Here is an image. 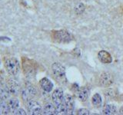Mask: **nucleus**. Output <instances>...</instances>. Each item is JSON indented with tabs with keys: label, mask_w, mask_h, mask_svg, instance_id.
Returning a JSON list of instances; mask_svg holds the SVG:
<instances>
[{
	"label": "nucleus",
	"mask_w": 123,
	"mask_h": 115,
	"mask_svg": "<svg viewBox=\"0 0 123 115\" xmlns=\"http://www.w3.org/2000/svg\"><path fill=\"white\" fill-rule=\"evenodd\" d=\"M64 92L61 88H57L54 91L52 98L54 104L55 105L58 114H66V107L64 101Z\"/></svg>",
	"instance_id": "nucleus-1"
},
{
	"label": "nucleus",
	"mask_w": 123,
	"mask_h": 115,
	"mask_svg": "<svg viewBox=\"0 0 123 115\" xmlns=\"http://www.w3.org/2000/svg\"><path fill=\"white\" fill-rule=\"evenodd\" d=\"M52 71L53 75L58 82L65 84L67 82V78L65 76V68L60 63L55 62L52 65Z\"/></svg>",
	"instance_id": "nucleus-2"
},
{
	"label": "nucleus",
	"mask_w": 123,
	"mask_h": 115,
	"mask_svg": "<svg viewBox=\"0 0 123 115\" xmlns=\"http://www.w3.org/2000/svg\"><path fill=\"white\" fill-rule=\"evenodd\" d=\"M5 67L11 76H16L20 71V65L15 58H10L5 61Z\"/></svg>",
	"instance_id": "nucleus-3"
},
{
	"label": "nucleus",
	"mask_w": 123,
	"mask_h": 115,
	"mask_svg": "<svg viewBox=\"0 0 123 115\" xmlns=\"http://www.w3.org/2000/svg\"><path fill=\"white\" fill-rule=\"evenodd\" d=\"M36 90L32 85H27L21 92L22 98L25 102L30 101V100H32V98L36 96Z\"/></svg>",
	"instance_id": "nucleus-4"
},
{
	"label": "nucleus",
	"mask_w": 123,
	"mask_h": 115,
	"mask_svg": "<svg viewBox=\"0 0 123 115\" xmlns=\"http://www.w3.org/2000/svg\"><path fill=\"white\" fill-rule=\"evenodd\" d=\"M27 108L29 114L32 115H39L42 113V108L40 104L33 100L27 101Z\"/></svg>",
	"instance_id": "nucleus-5"
},
{
	"label": "nucleus",
	"mask_w": 123,
	"mask_h": 115,
	"mask_svg": "<svg viewBox=\"0 0 123 115\" xmlns=\"http://www.w3.org/2000/svg\"><path fill=\"white\" fill-rule=\"evenodd\" d=\"M9 90L10 91V93L12 95L17 96L18 94L20 93V84L17 81V80H15L14 78H9L8 80L7 83L6 84Z\"/></svg>",
	"instance_id": "nucleus-6"
},
{
	"label": "nucleus",
	"mask_w": 123,
	"mask_h": 115,
	"mask_svg": "<svg viewBox=\"0 0 123 115\" xmlns=\"http://www.w3.org/2000/svg\"><path fill=\"white\" fill-rule=\"evenodd\" d=\"M53 38L59 42H68L71 41V35L68 32L64 30L57 31L53 33Z\"/></svg>",
	"instance_id": "nucleus-7"
},
{
	"label": "nucleus",
	"mask_w": 123,
	"mask_h": 115,
	"mask_svg": "<svg viewBox=\"0 0 123 115\" xmlns=\"http://www.w3.org/2000/svg\"><path fill=\"white\" fill-rule=\"evenodd\" d=\"M114 82V78L112 75L110 73L104 72L99 77V84L102 87H109Z\"/></svg>",
	"instance_id": "nucleus-8"
},
{
	"label": "nucleus",
	"mask_w": 123,
	"mask_h": 115,
	"mask_svg": "<svg viewBox=\"0 0 123 115\" xmlns=\"http://www.w3.org/2000/svg\"><path fill=\"white\" fill-rule=\"evenodd\" d=\"M65 107H66V114H72L74 111V99L70 94H65L64 98Z\"/></svg>",
	"instance_id": "nucleus-9"
},
{
	"label": "nucleus",
	"mask_w": 123,
	"mask_h": 115,
	"mask_svg": "<svg viewBox=\"0 0 123 115\" xmlns=\"http://www.w3.org/2000/svg\"><path fill=\"white\" fill-rule=\"evenodd\" d=\"M98 59L101 61V62L104 64H110L112 61V57L110 54L105 51V50H102L98 54Z\"/></svg>",
	"instance_id": "nucleus-10"
},
{
	"label": "nucleus",
	"mask_w": 123,
	"mask_h": 115,
	"mask_svg": "<svg viewBox=\"0 0 123 115\" xmlns=\"http://www.w3.org/2000/svg\"><path fill=\"white\" fill-rule=\"evenodd\" d=\"M39 84L41 87L42 88V90L45 91V92H51V91L53 88V83L47 78H44L40 80Z\"/></svg>",
	"instance_id": "nucleus-11"
},
{
	"label": "nucleus",
	"mask_w": 123,
	"mask_h": 115,
	"mask_svg": "<svg viewBox=\"0 0 123 115\" xmlns=\"http://www.w3.org/2000/svg\"><path fill=\"white\" fill-rule=\"evenodd\" d=\"M45 115H54V114H58L57 113V109L55 105L52 104V103H48L44 106L43 109H42V113Z\"/></svg>",
	"instance_id": "nucleus-12"
},
{
	"label": "nucleus",
	"mask_w": 123,
	"mask_h": 115,
	"mask_svg": "<svg viewBox=\"0 0 123 115\" xmlns=\"http://www.w3.org/2000/svg\"><path fill=\"white\" fill-rule=\"evenodd\" d=\"M8 105H9L10 112L13 113L15 110H16L18 108H19V101L16 98H10L7 101Z\"/></svg>",
	"instance_id": "nucleus-13"
},
{
	"label": "nucleus",
	"mask_w": 123,
	"mask_h": 115,
	"mask_svg": "<svg viewBox=\"0 0 123 115\" xmlns=\"http://www.w3.org/2000/svg\"><path fill=\"white\" fill-rule=\"evenodd\" d=\"M78 93V97L79 98L80 101H86L88 98V94H89V91L87 87H83L82 88H80L79 91L77 92Z\"/></svg>",
	"instance_id": "nucleus-14"
},
{
	"label": "nucleus",
	"mask_w": 123,
	"mask_h": 115,
	"mask_svg": "<svg viewBox=\"0 0 123 115\" xmlns=\"http://www.w3.org/2000/svg\"><path fill=\"white\" fill-rule=\"evenodd\" d=\"M11 93L8 88L6 84H3L2 86L0 87V98L4 100H8L9 98Z\"/></svg>",
	"instance_id": "nucleus-15"
},
{
	"label": "nucleus",
	"mask_w": 123,
	"mask_h": 115,
	"mask_svg": "<svg viewBox=\"0 0 123 115\" xmlns=\"http://www.w3.org/2000/svg\"><path fill=\"white\" fill-rule=\"evenodd\" d=\"M9 112V107L6 100L0 98V114H8Z\"/></svg>",
	"instance_id": "nucleus-16"
},
{
	"label": "nucleus",
	"mask_w": 123,
	"mask_h": 115,
	"mask_svg": "<svg viewBox=\"0 0 123 115\" xmlns=\"http://www.w3.org/2000/svg\"><path fill=\"white\" fill-rule=\"evenodd\" d=\"M92 104H93L95 107H100L102 106V97L100 96L99 94H95L93 97H92Z\"/></svg>",
	"instance_id": "nucleus-17"
},
{
	"label": "nucleus",
	"mask_w": 123,
	"mask_h": 115,
	"mask_svg": "<svg viewBox=\"0 0 123 115\" xmlns=\"http://www.w3.org/2000/svg\"><path fill=\"white\" fill-rule=\"evenodd\" d=\"M115 112H116V107L113 104H108L104 109V114L107 115L115 114Z\"/></svg>",
	"instance_id": "nucleus-18"
},
{
	"label": "nucleus",
	"mask_w": 123,
	"mask_h": 115,
	"mask_svg": "<svg viewBox=\"0 0 123 115\" xmlns=\"http://www.w3.org/2000/svg\"><path fill=\"white\" fill-rule=\"evenodd\" d=\"M84 10H85V6L82 3H79L75 7V11L77 14H82L84 12Z\"/></svg>",
	"instance_id": "nucleus-19"
},
{
	"label": "nucleus",
	"mask_w": 123,
	"mask_h": 115,
	"mask_svg": "<svg viewBox=\"0 0 123 115\" xmlns=\"http://www.w3.org/2000/svg\"><path fill=\"white\" fill-rule=\"evenodd\" d=\"M13 114H19V115H25L26 112L24 109L22 108H18L16 110H15L14 112L12 113Z\"/></svg>",
	"instance_id": "nucleus-20"
},
{
	"label": "nucleus",
	"mask_w": 123,
	"mask_h": 115,
	"mask_svg": "<svg viewBox=\"0 0 123 115\" xmlns=\"http://www.w3.org/2000/svg\"><path fill=\"white\" fill-rule=\"evenodd\" d=\"M78 114L79 115H81V114H85V115H88L89 114V110H88V109H86V108H82V109H79L78 110Z\"/></svg>",
	"instance_id": "nucleus-21"
},
{
	"label": "nucleus",
	"mask_w": 123,
	"mask_h": 115,
	"mask_svg": "<svg viewBox=\"0 0 123 115\" xmlns=\"http://www.w3.org/2000/svg\"><path fill=\"white\" fill-rule=\"evenodd\" d=\"M3 81H4V80H3V78H2V75H0V87H1V86H2L3 84H4Z\"/></svg>",
	"instance_id": "nucleus-22"
},
{
	"label": "nucleus",
	"mask_w": 123,
	"mask_h": 115,
	"mask_svg": "<svg viewBox=\"0 0 123 115\" xmlns=\"http://www.w3.org/2000/svg\"><path fill=\"white\" fill-rule=\"evenodd\" d=\"M120 114H123V106L121 107V109H120Z\"/></svg>",
	"instance_id": "nucleus-23"
},
{
	"label": "nucleus",
	"mask_w": 123,
	"mask_h": 115,
	"mask_svg": "<svg viewBox=\"0 0 123 115\" xmlns=\"http://www.w3.org/2000/svg\"><path fill=\"white\" fill-rule=\"evenodd\" d=\"M0 65H1V60H0Z\"/></svg>",
	"instance_id": "nucleus-24"
}]
</instances>
